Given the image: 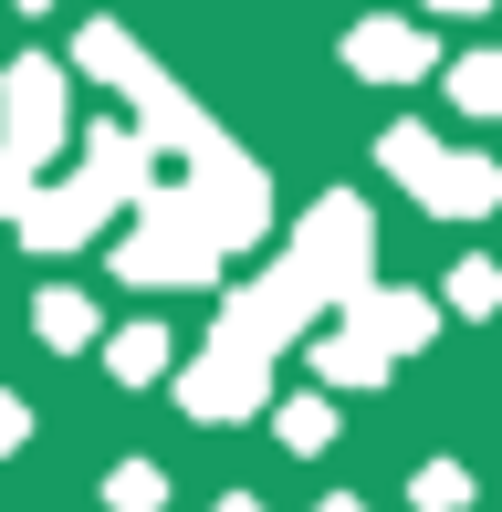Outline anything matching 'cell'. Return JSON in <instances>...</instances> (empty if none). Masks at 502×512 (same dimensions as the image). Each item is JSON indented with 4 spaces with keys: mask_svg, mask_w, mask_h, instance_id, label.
<instances>
[{
    "mask_svg": "<svg viewBox=\"0 0 502 512\" xmlns=\"http://www.w3.org/2000/svg\"><path fill=\"white\" fill-rule=\"evenodd\" d=\"M325 293H335V304L367 293V209H356V199H314V209H304L293 251L272 262V283L241 293V304L220 314V335L199 345V366L178 377V398H189L199 418H251V408H262V387H272V345L325 304Z\"/></svg>",
    "mask_w": 502,
    "mask_h": 512,
    "instance_id": "cell-1",
    "label": "cell"
},
{
    "mask_svg": "<svg viewBox=\"0 0 502 512\" xmlns=\"http://www.w3.org/2000/svg\"><path fill=\"white\" fill-rule=\"evenodd\" d=\"M126 199H147V147H136L126 126H95V147H84V178L74 189H42L32 220H21V241L32 251H74L84 230H105Z\"/></svg>",
    "mask_w": 502,
    "mask_h": 512,
    "instance_id": "cell-2",
    "label": "cell"
},
{
    "mask_svg": "<svg viewBox=\"0 0 502 512\" xmlns=\"http://www.w3.org/2000/svg\"><path fill=\"white\" fill-rule=\"evenodd\" d=\"M377 168L398 178L419 209H440V220H482V209H502V168H492V157H450L429 126H387L377 136Z\"/></svg>",
    "mask_w": 502,
    "mask_h": 512,
    "instance_id": "cell-3",
    "label": "cell"
},
{
    "mask_svg": "<svg viewBox=\"0 0 502 512\" xmlns=\"http://www.w3.org/2000/svg\"><path fill=\"white\" fill-rule=\"evenodd\" d=\"M116 272H126V283H210V272H220V230L199 220L189 199L147 189V220L116 241Z\"/></svg>",
    "mask_w": 502,
    "mask_h": 512,
    "instance_id": "cell-4",
    "label": "cell"
},
{
    "mask_svg": "<svg viewBox=\"0 0 502 512\" xmlns=\"http://www.w3.org/2000/svg\"><path fill=\"white\" fill-rule=\"evenodd\" d=\"M0 105H11V157H42L63 136V63H11V84H0Z\"/></svg>",
    "mask_w": 502,
    "mask_h": 512,
    "instance_id": "cell-5",
    "label": "cell"
},
{
    "mask_svg": "<svg viewBox=\"0 0 502 512\" xmlns=\"http://www.w3.org/2000/svg\"><path fill=\"white\" fill-rule=\"evenodd\" d=\"M346 63L367 84H419L429 74V32H419V21H356V32H346Z\"/></svg>",
    "mask_w": 502,
    "mask_h": 512,
    "instance_id": "cell-6",
    "label": "cell"
},
{
    "mask_svg": "<svg viewBox=\"0 0 502 512\" xmlns=\"http://www.w3.org/2000/svg\"><path fill=\"white\" fill-rule=\"evenodd\" d=\"M356 324H367V335L387 345V356H398V345H429V324H440V314H429L419 304V293H387V283H367V293H356V304H346Z\"/></svg>",
    "mask_w": 502,
    "mask_h": 512,
    "instance_id": "cell-7",
    "label": "cell"
},
{
    "mask_svg": "<svg viewBox=\"0 0 502 512\" xmlns=\"http://www.w3.org/2000/svg\"><path fill=\"white\" fill-rule=\"evenodd\" d=\"M314 366H325V387H377V377H387V345H377L367 324L346 314V324H335L325 345H314Z\"/></svg>",
    "mask_w": 502,
    "mask_h": 512,
    "instance_id": "cell-8",
    "label": "cell"
},
{
    "mask_svg": "<svg viewBox=\"0 0 502 512\" xmlns=\"http://www.w3.org/2000/svg\"><path fill=\"white\" fill-rule=\"evenodd\" d=\"M32 324H42V345H53V356H84V345H95V304H84L74 283H53V293H42Z\"/></svg>",
    "mask_w": 502,
    "mask_h": 512,
    "instance_id": "cell-9",
    "label": "cell"
},
{
    "mask_svg": "<svg viewBox=\"0 0 502 512\" xmlns=\"http://www.w3.org/2000/svg\"><path fill=\"white\" fill-rule=\"evenodd\" d=\"M450 105H461V115H502V53L450 63Z\"/></svg>",
    "mask_w": 502,
    "mask_h": 512,
    "instance_id": "cell-10",
    "label": "cell"
},
{
    "mask_svg": "<svg viewBox=\"0 0 502 512\" xmlns=\"http://www.w3.org/2000/svg\"><path fill=\"white\" fill-rule=\"evenodd\" d=\"M116 377H126V387L168 377V335H157V324H126V335H116Z\"/></svg>",
    "mask_w": 502,
    "mask_h": 512,
    "instance_id": "cell-11",
    "label": "cell"
},
{
    "mask_svg": "<svg viewBox=\"0 0 502 512\" xmlns=\"http://www.w3.org/2000/svg\"><path fill=\"white\" fill-rule=\"evenodd\" d=\"M408 502H419V512H471V471H461V460H429V471L408 481Z\"/></svg>",
    "mask_w": 502,
    "mask_h": 512,
    "instance_id": "cell-12",
    "label": "cell"
},
{
    "mask_svg": "<svg viewBox=\"0 0 502 512\" xmlns=\"http://www.w3.org/2000/svg\"><path fill=\"white\" fill-rule=\"evenodd\" d=\"M272 429H283V450H325V439H335V408H325V398H283Z\"/></svg>",
    "mask_w": 502,
    "mask_h": 512,
    "instance_id": "cell-13",
    "label": "cell"
},
{
    "mask_svg": "<svg viewBox=\"0 0 502 512\" xmlns=\"http://www.w3.org/2000/svg\"><path fill=\"white\" fill-rule=\"evenodd\" d=\"M105 502H116V512H157V502H168V471H157V460H126V471L105 481Z\"/></svg>",
    "mask_w": 502,
    "mask_h": 512,
    "instance_id": "cell-14",
    "label": "cell"
},
{
    "mask_svg": "<svg viewBox=\"0 0 502 512\" xmlns=\"http://www.w3.org/2000/svg\"><path fill=\"white\" fill-rule=\"evenodd\" d=\"M502 304V262H461L450 272V314H492Z\"/></svg>",
    "mask_w": 502,
    "mask_h": 512,
    "instance_id": "cell-15",
    "label": "cell"
},
{
    "mask_svg": "<svg viewBox=\"0 0 502 512\" xmlns=\"http://www.w3.org/2000/svg\"><path fill=\"white\" fill-rule=\"evenodd\" d=\"M32 157H0V220H32Z\"/></svg>",
    "mask_w": 502,
    "mask_h": 512,
    "instance_id": "cell-16",
    "label": "cell"
},
{
    "mask_svg": "<svg viewBox=\"0 0 502 512\" xmlns=\"http://www.w3.org/2000/svg\"><path fill=\"white\" fill-rule=\"evenodd\" d=\"M21 439H32V408H21V398H0V450H21Z\"/></svg>",
    "mask_w": 502,
    "mask_h": 512,
    "instance_id": "cell-17",
    "label": "cell"
},
{
    "mask_svg": "<svg viewBox=\"0 0 502 512\" xmlns=\"http://www.w3.org/2000/svg\"><path fill=\"white\" fill-rule=\"evenodd\" d=\"M419 11H492V0H419Z\"/></svg>",
    "mask_w": 502,
    "mask_h": 512,
    "instance_id": "cell-18",
    "label": "cell"
},
{
    "mask_svg": "<svg viewBox=\"0 0 502 512\" xmlns=\"http://www.w3.org/2000/svg\"><path fill=\"white\" fill-rule=\"evenodd\" d=\"M314 512H367V502H346V492H335V502H314Z\"/></svg>",
    "mask_w": 502,
    "mask_h": 512,
    "instance_id": "cell-19",
    "label": "cell"
},
{
    "mask_svg": "<svg viewBox=\"0 0 502 512\" xmlns=\"http://www.w3.org/2000/svg\"><path fill=\"white\" fill-rule=\"evenodd\" d=\"M220 512H262V502H220Z\"/></svg>",
    "mask_w": 502,
    "mask_h": 512,
    "instance_id": "cell-20",
    "label": "cell"
},
{
    "mask_svg": "<svg viewBox=\"0 0 502 512\" xmlns=\"http://www.w3.org/2000/svg\"><path fill=\"white\" fill-rule=\"evenodd\" d=\"M21 11H53V0H21Z\"/></svg>",
    "mask_w": 502,
    "mask_h": 512,
    "instance_id": "cell-21",
    "label": "cell"
}]
</instances>
